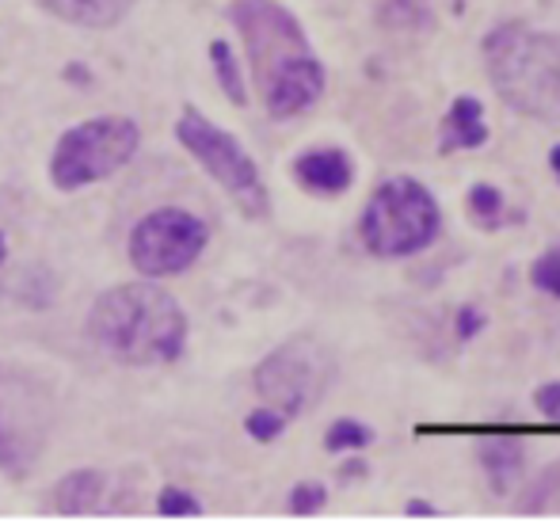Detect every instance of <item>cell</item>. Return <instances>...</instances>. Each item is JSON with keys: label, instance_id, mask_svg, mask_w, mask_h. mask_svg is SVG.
Here are the masks:
<instances>
[{"label": "cell", "instance_id": "cell-24", "mask_svg": "<svg viewBox=\"0 0 560 526\" xmlns=\"http://www.w3.org/2000/svg\"><path fill=\"white\" fill-rule=\"evenodd\" d=\"M405 512L412 515V519H416V515H420V519H435V515H439L435 507L428 504V500H408V507H405Z\"/></svg>", "mask_w": 560, "mask_h": 526}, {"label": "cell", "instance_id": "cell-12", "mask_svg": "<svg viewBox=\"0 0 560 526\" xmlns=\"http://www.w3.org/2000/svg\"><path fill=\"white\" fill-rule=\"evenodd\" d=\"M480 466H485V474L492 477V489L503 496L508 489H515L518 477H523V469H526L523 443H518V439H508V435L485 439V443H480Z\"/></svg>", "mask_w": 560, "mask_h": 526}, {"label": "cell", "instance_id": "cell-9", "mask_svg": "<svg viewBox=\"0 0 560 526\" xmlns=\"http://www.w3.org/2000/svg\"><path fill=\"white\" fill-rule=\"evenodd\" d=\"M294 179L313 195H339L354 184V164L343 149H313L294 161Z\"/></svg>", "mask_w": 560, "mask_h": 526}, {"label": "cell", "instance_id": "cell-13", "mask_svg": "<svg viewBox=\"0 0 560 526\" xmlns=\"http://www.w3.org/2000/svg\"><path fill=\"white\" fill-rule=\"evenodd\" d=\"M100 496H104V474H96V469H77V474H69L66 481L54 489V507H58L61 515H89L92 507L100 504Z\"/></svg>", "mask_w": 560, "mask_h": 526}, {"label": "cell", "instance_id": "cell-19", "mask_svg": "<svg viewBox=\"0 0 560 526\" xmlns=\"http://www.w3.org/2000/svg\"><path fill=\"white\" fill-rule=\"evenodd\" d=\"M156 512L168 515V519H184V515H202L199 500L184 489H164L161 500H156Z\"/></svg>", "mask_w": 560, "mask_h": 526}, {"label": "cell", "instance_id": "cell-10", "mask_svg": "<svg viewBox=\"0 0 560 526\" xmlns=\"http://www.w3.org/2000/svg\"><path fill=\"white\" fill-rule=\"evenodd\" d=\"M488 141L485 107L477 96H457L443 119V153L454 149H480Z\"/></svg>", "mask_w": 560, "mask_h": 526}, {"label": "cell", "instance_id": "cell-18", "mask_svg": "<svg viewBox=\"0 0 560 526\" xmlns=\"http://www.w3.org/2000/svg\"><path fill=\"white\" fill-rule=\"evenodd\" d=\"M244 428H248V435L259 439V443H271V439H279L282 428H287V416H282L279 408H259V412H252L248 420H244Z\"/></svg>", "mask_w": 560, "mask_h": 526}, {"label": "cell", "instance_id": "cell-1", "mask_svg": "<svg viewBox=\"0 0 560 526\" xmlns=\"http://www.w3.org/2000/svg\"><path fill=\"white\" fill-rule=\"evenodd\" d=\"M229 20L241 31L252 77L271 119H294L325 96V66L290 8L279 0H233Z\"/></svg>", "mask_w": 560, "mask_h": 526}, {"label": "cell", "instance_id": "cell-3", "mask_svg": "<svg viewBox=\"0 0 560 526\" xmlns=\"http://www.w3.org/2000/svg\"><path fill=\"white\" fill-rule=\"evenodd\" d=\"M485 66L503 104L534 119H560V35L503 23L485 38Z\"/></svg>", "mask_w": 560, "mask_h": 526}, {"label": "cell", "instance_id": "cell-6", "mask_svg": "<svg viewBox=\"0 0 560 526\" xmlns=\"http://www.w3.org/2000/svg\"><path fill=\"white\" fill-rule=\"evenodd\" d=\"M336 382V359L313 336H294L282 348H275L256 366V389L282 416H302L317 408Z\"/></svg>", "mask_w": 560, "mask_h": 526}, {"label": "cell", "instance_id": "cell-22", "mask_svg": "<svg viewBox=\"0 0 560 526\" xmlns=\"http://www.w3.org/2000/svg\"><path fill=\"white\" fill-rule=\"evenodd\" d=\"M534 405L541 408L546 416H560V382H549L534 394Z\"/></svg>", "mask_w": 560, "mask_h": 526}, {"label": "cell", "instance_id": "cell-26", "mask_svg": "<svg viewBox=\"0 0 560 526\" xmlns=\"http://www.w3.org/2000/svg\"><path fill=\"white\" fill-rule=\"evenodd\" d=\"M0 260H4V237H0Z\"/></svg>", "mask_w": 560, "mask_h": 526}, {"label": "cell", "instance_id": "cell-16", "mask_svg": "<svg viewBox=\"0 0 560 526\" xmlns=\"http://www.w3.org/2000/svg\"><path fill=\"white\" fill-rule=\"evenodd\" d=\"M469 210H472V218H477L480 225L495 230V225H500V214H503V195H500V187L477 184L469 191Z\"/></svg>", "mask_w": 560, "mask_h": 526}, {"label": "cell", "instance_id": "cell-27", "mask_svg": "<svg viewBox=\"0 0 560 526\" xmlns=\"http://www.w3.org/2000/svg\"><path fill=\"white\" fill-rule=\"evenodd\" d=\"M557 176H560V168H557Z\"/></svg>", "mask_w": 560, "mask_h": 526}, {"label": "cell", "instance_id": "cell-4", "mask_svg": "<svg viewBox=\"0 0 560 526\" xmlns=\"http://www.w3.org/2000/svg\"><path fill=\"white\" fill-rule=\"evenodd\" d=\"M359 233L374 256L400 260V256H416L435 245L443 233V210L420 179L393 176L370 195Z\"/></svg>", "mask_w": 560, "mask_h": 526}, {"label": "cell", "instance_id": "cell-21", "mask_svg": "<svg viewBox=\"0 0 560 526\" xmlns=\"http://www.w3.org/2000/svg\"><path fill=\"white\" fill-rule=\"evenodd\" d=\"M480 328H485V313L477 305H462L457 309V340H472Z\"/></svg>", "mask_w": 560, "mask_h": 526}, {"label": "cell", "instance_id": "cell-17", "mask_svg": "<svg viewBox=\"0 0 560 526\" xmlns=\"http://www.w3.org/2000/svg\"><path fill=\"white\" fill-rule=\"evenodd\" d=\"M530 282L538 290H546V294L560 297V245L549 248L546 256H538L530 267Z\"/></svg>", "mask_w": 560, "mask_h": 526}, {"label": "cell", "instance_id": "cell-15", "mask_svg": "<svg viewBox=\"0 0 560 526\" xmlns=\"http://www.w3.org/2000/svg\"><path fill=\"white\" fill-rule=\"evenodd\" d=\"M374 443V431L366 423H354V420H336L325 435V451L343 454V451H362V446Z\"/></svg>", "mask_w": 560, "mask_h": 526}, {"label": "cell", "instance_id": "cell-7", "mask_svg": "<svg viewBox=\"0 0 560 526\" xmlns=\"http://www.w3.org/2000/svg\"><path fill=\"white\" fill-rule=\"evenodd\" d=\"M176 138H179V145L233 195L244 214L248 218L267 214V187H264V179H259V168H256V161L244 153V145L233 133L214 127L199 107H184V115H179V122H176Z\"/></svg>", "mask_w": 560, "mask_h": 526}, {"label": "cell", "instance_id": "cell-8", "mask_svg": "<svg viewBox=\"0 0 560 526\" xmlns=\"http://www.w3.org/2000/svg\"><path fill=\"white\" fill-rule=\"evenodd\" d=\"M210 230L202 218L179 207H161L145 214L130 233V264L149 279H172L202 256Z\"/></svg>", "mask_w": 560, "mask_h": 526}, {"label": "cell", "instance_id": "cell-2", "mask_svg": "<svg viewBox=\"0 0 560 526\" xmlns=\"http://www.w3.org/2000/svg\"><path fill=\"white\" fill-rule=\"evenodd\" d=\"M89 332L118 363L156 366L179 359L187 343V317L176 297L156 282H126L96 297Z\"/></svg>", "mask_w": 560, "mask_h": 526}, {"label": "cell", "instance_id": "cell-25", "mask_svg": "<svg viewBox=\"0 0 560 526\" xmlns=\"http://www.w3.org/2000/svg\"><path fill=\"white\" fill-rule=\"evenodd\" d=\"M69 77H77V84H84V81H89V73H84L81 66H69Z\"/></svg>", "mask_w": 560, "mask_h": 526}, {"label": "cell", "instance_id": "cell-5", "mask_svg": "<svg viewBox=\"0 0 560 526\" xmlns=\"http://www.w3.org/2000/svg\"><path fill=\"white\" fill-rule=\"evenodd\" d=\"M141 130L133 119L122 115H107V119H92L81 127L66 130L54 149L50 161V179L58 191H77L89 187L96 179H107L138 153Z\"/></svg>", "mask_w": 560, "mask_h": 526}, {"label": "cell", "instance_id": "cell-20", "mask_svg": "<svg viewBox=\"0 0 560 526\" xmlns=\"http://www.w3.org/2000/svg\"><path fill=\"white\" fill-rule=\"evenodd\" d=\"M325 500H328L325 484L305 481V484H298V489L290 492V512H294V515H317L320 507H325Z\"/></svg>", "mask_w": 560, "mask_h": 526}, {"label": "cell", "instance_id": "cell-11", "mask_svg": "<svg viewBox=\"0 0 560 526\" xmlns=\"http://www.w3.org/2000/svg\"><path fill=\"white\" fill-rule=\"evenodd\" d=\"M38 8H46L50 15L77 27H96L107 31L118 20H126V12L133 8V0H35Z\"/></svg>", "mask_w": 560, "mask_h": 526}, {"label": "cell", "instance_id": "cell-23", "mask_svg": "<svg viewBox=\"0 0 560 526\" xmlns=\"http://www.w3.org/2000/svg\"><path fill=\"white\" fill-rule=\"evenodd\" d=\"M370 474V466L362 458H354V461H347L343 469H339V477H343V481H359V477H366Z\"/></svg>", "mask_w": 560, "mask_h": 526}, {"label": "cell", "instance_id": "cell-14", "mask_svg": "<svg viewBox=\"0 0 560 526\" xmlns=\"http://www.w3.org/2000/svg\"><path fill=\"white\" fill-rule=\"evenodd\" d=\"M210 61H214L218 84H222L225 96L233 100L236 107L248 104V89H244L241 66H236V58H233V50H229V43H222V38H214V43H210Z\"/></svg>", "mask_w": 560, "mask_h": 526}]
</instances>
